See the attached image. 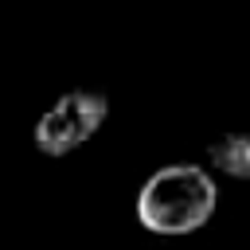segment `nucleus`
I'll list each match as a JSON object with an SVG mask.
<instances>
[{
    "label": "nucleus",
    "instance_id": "obj_1",
    "mask_svg": "<svg viewBox=\"0 0 250 250\" xmlns=\"http://www.w3.org/2000/svg\"><path fill=\"white\" fill-rule=\"evenodd\" d=\"M219 207V184L203 164H164L137 191V219L145 230L180 238L211 223Z\"/></svg>",
    "mask_w": 250,
    "mask_h": 250
},
{
    "label": "nucleus",
    "instance_id": "obj_3",
    "mask_svg": "<svg viewBox=\"0 0 250 250\" xmlns=\"http://www.w3.org/2000/svg\"><path fill=\"white\" fill-rule=\"evenodd\" d=\"M203 156L215 172H223L230 180H250V133H242V129L219 133L215 141H207Z\"/></svg>",
    "mask_w": 250,
    "mask_h": 250
},
{
    "label": "nucleus",
    "instance_id": "obj_2",
    "mask_svg": "<svg viewBox=\"0 0 250 250\" xmlns=\"http://www.w3.org/2000/svg\"><path fill=\"white\" fill-rule=\"evenodd\" d=\"M109 117V98L105 90H90V86H78V90H66L62 98H55L35 129H31V141L43 156H70L74 148H82Z\"/></svg>",
    "mask_w": 250,
    "mask_h": 250
}]
</instances>
